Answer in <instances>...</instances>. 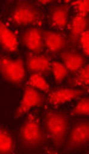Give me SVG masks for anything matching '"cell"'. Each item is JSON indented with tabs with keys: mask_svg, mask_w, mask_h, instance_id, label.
I'll return each instance as SVG.
<instances>
[{
	"mask_svg": "<svg viewBox=\"0 0 89 154\" xmlns=\"http://www.w3.org/2000/svg\"><path fill=\"white\" fill-rule=\"evenodd\" d=\"M44 128L46 135L56 147L65 146V140L70 129L68 116L58 110H49L44 115Z\"/></svg>",
	"mask_w": 89,
	"mask_h": 154,
	"instance_id": "1",
	"label": "cell"
},
{
	"mask_svg": "<svg viewBox=\"0 0 89 154\" xmlns=\"http://www.w3.org/2000/svg\"><path fill=\"white\" fill-rule=\"evenodd\" d=\"M45 128L36 114H31L25 119L19 130V139L24 147L36 148L43 146L45 142Z\"/></svg>",
	"mask_w": 89,
	"mask_h": 154,
	"instance_id": "2",
	"label": "cell"
},
{
	"mask_svg": "<svg viewBox=\"0 0 89 154\" xmlns=\"http://www.w3.org/2000/svg\"><path fill=\"white\" fill-rule=\"evenodd\" d=\"M10 20L18 25H41L43 23V14L36 4L19 1L12 8Z\"/></svg>",
	"mask_w": 89,
	"mask_h": 154,
	"instance_id": "3",
	"label": "cell"
},
{
	"mask_svg": "<svg viewBox=\"0 0 89 154\" xmlns=\"http://www.w3.org/2000/svg\"><path fill=\"white\" fill-rule=\"evenodd\" d=\"M0 68L2 77L12 84L18 85L23 82L26 75L25 63L22 59H11L8 56L1 55Z\"/></svg>",
	"mask_w": 89,
	"mask_h": 154,
	"instance_id": "4",
	"label": "cell"
},
{
	"mask_svg": "<svg viewBox=\"0 0 89 154\" xmlns=\"http://www.w3.org/2000/svg\"><path fill=\"white\" fill-rule=\"evenodd\" d=\"M89 142V121L76 122L68 133L65 140L67 149H77Z\"/></svg>",
	"mask_w": 89,
	"mask_h": 154,
	"instance_id": "5",
	"label": "cell"
},
{
	"mask_svg": "<svg viewBox=\"0 0 89 154\" xmlns=\"http://www.w3.org/2000/svg\"><path fill=\"white\" fill-rule=\"evenodd\" d=\"M45 100H46V97L42 93V91H38L37 88L27 85L24 90V96L20 100V104L16 111L14 117L16 118L20 117L31 108H33L36 105H42L43 103H45Z\"/></svg>",
	"mask_w": 89,
	"mask_h": 154,
	"instance_id": "6",
	"label": "cell"
},
{
	"mask_svg": "<svg viewBox=\"0 0 89 154\" xmlns=\"http://www.w3.org/2000/svg\"><path fill=\"white\" fill-rule=\"evenodd\" d=\"M22 43L35 54H41L44 48V41H43V30L32 26L26 29L22 34Z\"/></svg>",
	"mask_w": 89,
	"mask_h": 154,
	"instance_id": "7",
	"label": "cell"
},
{
	"mask_svg": "<svg viewBox=\"0 0 89 154\" xmlns=\"http://www.w3.org/2000/svg\"><path fill=\"white\" fill-rule=\"evenodd\" d=\"M49 17L50 23L52 26L64 30L69 24V17H70V7L65 4H56L52 5L49 10Z\"/></svg>",
	"mask_w": 89,
	"mask_h": 154,
	"instance_id": "8",
	"label": "cell"
},
{
	"mask_svg": "<svg viewBox=\"0 0 89 154\" xmlns=\"http://www.w3.org/2000/svg\"><path fill=\"white\" fill-rule=\"evenodd\" d=\"M51 59L45 54L30 53L26 57V67L31 73L47 74L51 69Z\"/></svg>",
	"mask_w": 89,
	"mask_h": 154,
	"instance_id": "9",
	"label": "cell"
},
{
	"mask_svg": "<svg viewBox=\"0 0 89 154\" xmlns=\"http://www.w3.org/2000/svg\"><path fill=\"white\" fill-rule=\"evenodd\" d=\"M85 93L83 90L80 88H73V87H62L57 88L55 91H51L47 96V100L52 104H62L73 99H76L81 97Z\"/></svg>",
	"mask_w": 89,
	"mask_h": 154,
	"instance_id": "10",
	"label": "cell"
},
{
	"mask_svg": "<svg viewBox=\"0 0 89 154\" xmlns=\"http://www.w3.org/2000/svg\"><path fill=\"white\" fill-rule=\"evenodd\" d=\"M43 41L44 47L50 53H62L67 45V38L57 31L43 30Z\"/></svg>",
	"mask_w": 89,
	"mask_h": 154,
	"instance_id": "11",
	"label": "cell"
},
{
	"mask_svg": "<svg viewBox=\"0 0 89 154\" xmlns=\"http://www.w3.org/2000/svg\"><path fill=\"white\" fill-rule=\"evenodd\" d=\"M89 25V18L87 14L77 13L69 25V38L73 44H76L80 39V36L87 30Z\"/></svg>",
	"mask_w": 89,
	"mask_h": 154,
	"instance_id": "12",
	"label": "cell"
},
{
	"mask_svg": "<svg viewBox=\"0 0 89 154\" xmlns=\"http://www.w3.org/2000/svg\"><path fill=\"white\" fill-rule=\"evenodd\" d=\"M0 42L1 47L10 53H16L18 50V37L17 34L2 20L0 24Z\"/></svg>",
	"mask_w": 89,
	"mask_h": 154,
	"instance_id": "13",
	"label": "cell"
},
{
	"mask_svg": "<svg viewBox=\"0 0 89 154\" xmlns=\"http://www.w3.org/2000/svg\"><path fill=\"white\" fill-rule=\"evenodd\" d=\"M61 57L64 62V66L68 68L69 73H73V74H76L86 65V59L76 51L63 50L61 53Z\"/></svg>",
	"mask_w": 89,
	"mask_h": 154,
	"instance_id": "14",
	"label": "cell"
},
{
	"mask_svg": "<svg viewBox=\"0 0 89 154\" xmlns=\"http://www.w3.org/2000/svg\"><path fill=\"white\" fill-rule=\"evenodd\" d=\"M0 151L1 153L14 152V139L5 128H1L0 130Z\"/></svg>",
	"mask_w": 89,
	"mask_h": 154,
	"instance_id": "15",
	"label": "cell"
},
{
	"mask_svg": "<svg viewBox=\"0 0 89 154\" xmlns=\"http://www.w3.org/2000/svg\"><path fill=\"white\" fill-rule=\"evenodd\" d=\"M27 85L32 86V87H35L39 91H43V92H49L50 91V86H49L47 81L45 80L43 74H39V73H33L29 79Z\"/></svg>",
	"mask_w": 89,
	"mask_h": 154,
	"instance_id": "16",
	"label": "cell"
},
{
	"mask_svg": "<svg viewBox=\"0 0 89 154\" xmlns=\"http://www.w3.org/2000/svg\"><path fill=\"white\" fill-rule=\"evenodd\" d=\"M69 84L71 86H80V85H89V65L85 66L82 69H80L73 79L69 80Z\"/></svg>",
	"mask_w": 89,
	"mask_h": 154,
	"instance_id": "17",
	"label": "cell"
},
{
	"mask_svg": "<svg viewBox=\"0 0 89 154\" xmlns=\"http://www.w3.org/2000/svg\"><path fill=\"white\" fill-rule=\"evenodd\" d=\"M51 71H52L53 78H55V80L57 82L63 81L65 79V77L69 74L68 68L64 66V63H62L59 61H52V63H51Z\"/></svg>",
	"mask_w": 89,
	"mask_h": 154,
	"instance_id": "18",
	"label": "cell"
},
{
	"mask_svg": "<svg viewBox=\"0 0 89 154\" xmlns=\"http://www.w3.org/2000/svg\"><path fill=\"white\" fill-rule=\"evenodd\" d=\"M74 115H89V96L81 98L73 108Z\"/></svg>",
	"mask_w": 89,
	"mask_h": 154,
	"instance_id": "19",
	"label": "cell"
},
{
	"mask_svg": "<svg viewBox=\"0 0 89 154\" xmlns=\"http://www.w3.org/2000/svg\"><path fill=\"white\" fill-rule=\"evenodd\" d=\"M76 11L81 14H87L89 12V0H80V1H74L71 4Z\"/></svg>",
	"mask_w": 89,
	"mask_h": 154,
	"instance_id": "20",
	"label": "cell"
},
{
	"mask_svg": "<svg viewBox=\"0 0 89 154\" xmlns=\"http://www.w3.org/2000/svg\"><path fill=\"white\" fill-rule=\"evenodd\" d=\"M79 43L81 44L83 51H85L87 55H89V30H86V31L80 36Z\"/></svg>",
	"mask_w": 89,
	"mask_h": 154,
	"instance_id": "21",
	"label": "cell"
},
{
	"mask_svg": "<svg viewBox=\"0 0 89 154\" xmlns=\"http://www.w3.org/2000/svg\"><path fill=\"white\" fill-rule=\"evenodd\" d=\"M88 152H89V148H88Z\"/></svg>",
	"mask_w": 89,
	"mask_h": 154,
	"instance_id": "22",
	"label": "cell"
}]
</instances>
